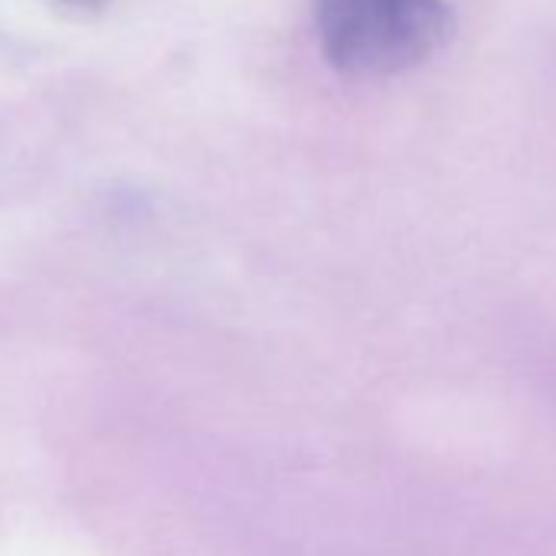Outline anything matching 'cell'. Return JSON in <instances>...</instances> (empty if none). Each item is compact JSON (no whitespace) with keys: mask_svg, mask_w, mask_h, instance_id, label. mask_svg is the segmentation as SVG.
I'll list each match as a JSON object with an SVG mask.
<instances>
[{"mask_svg":"<svg viewBox=\"0 0 556 556\" xmlns=\"http://www.w3.org/2000/svg\"><path fill=\"white\" fill-rule=\"evenodd\" d=\"M315 11L328 63L361 79L413 70L452 37L445 0H318Z\"/></svg>","mask_w":556,"mask_h":556,"instance_id":"obj_1","label":"cell"},{"mask_svg":"<svg viewBox=\"0 0 556 556\" xmlns=\"http://www.w3.org/2000/svg\"><path fill=\"white\" fill-rule=\"evenodd\" d=\"M73 4H96V0H73Z\"/></svg>","mask_w":556,"mask_h":556,"instance_id":"obj_2","label":"cell"}]
</instances>
